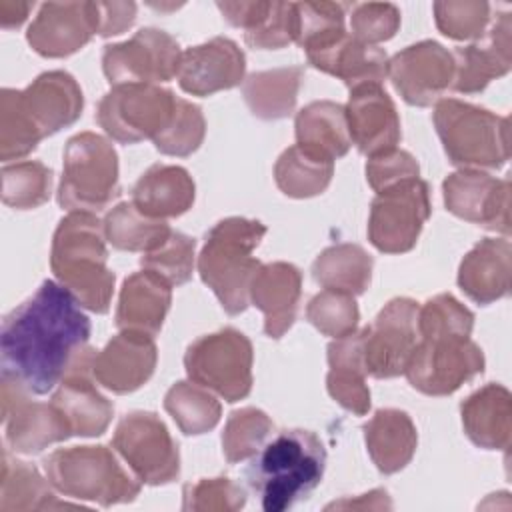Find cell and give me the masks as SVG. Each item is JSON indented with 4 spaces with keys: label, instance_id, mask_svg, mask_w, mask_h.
<instances>
[{
    "label": "cell",
    "instance_id": "7402d4cb",
    "mask_svg": "<svg viewBox=\"0 0 512 512\" xmlns=\"http://www.w3.org/2000/svg\"><path fill=\"white\" fill-rule=\"evenodd\" d=\"M344 112L352 144L368 158L396 148L402 138L398 110L380 84L352 88Z\"/></svg>",
    "mask_w": 512,
    "mask_h": 512
},
{
    "label": "cell",
    "instance_id": "6da1fadb",
    "mask_svg": "<svg viewBox=\"0 0 512 512\" xmlns=\"http://www.w3.org/2000/svg\"><path fill=\"white\" fill-rule=\"evenodd\" d=\"M90 320L58 282L40 288L2 322V374L32 394H48L88 346Z\"/></svg>",
    "mask_w": 512,
    "mask_h": 512
},
{
    "label": "cell",
    "instance_id": "8fae6325",
    "mask_svg": "<svg viewBox=\"0 0 512 512\" xmlns=\"http://www.w3.org/2000/svg\"><path fill=\"white\" fill-rule=\"evenodd\" d=\"M482 370L484 354L476 342L462 336H436L418 340L404 374L418 392L448 396Z\"/></svg>",
    "mask_w": 512,
    "mask_h": 512
},
{
    "label": "cell",
    "instance_id": "11a10c76",
    "mask_svg": "<svg viewBox=\"0 0 512 512\" xmlns=\"http://www.w3.org/2000/svg\"><path fill=\"white\" fill-rule=\"evenodd\" d=\"M32 2H12L0 0V24L2 28H18L32 10Z\"/></svg>",
    "mask_w": 512,
    "mask_h": 512
},
{
    "label": "cell",
    "instance_id": "e0dca14e",
    "mask_svg": "<svg viewBox=\"0 0 512 512\" xmlns=\"http://www.w3.org/2000/svg\"><path fill=\"white\" fill-rule=\"evenodd\" d=\"M446 210L454 216L510 234V182L480 170L462 168L442 184Z\"/></svg>",
    "mask_w": 512,
    "mask_h": 512
},
{
    "label": "cell",
    "instance_id": "f1b7e54d",
    "mask_svg": "<svg viewBox=\"0 0 512 512\" xmlns=\"http://www.w3.org/2000/svg\"><path fill=\"white\" fill-rule=\"evenodd\" d=\"M466 436L484 450H506L512 436V396L502 384H486L460 406Z\"/></svg>",
    "mask_w": 512,
    "mask_h": 512
},
{
    "label": "cell",
    "instance_id": "cb8c5ba5",
    "mask_svg": "<svg viewBox=\"0 0 512 512\" xmlns=\"http://www.w3.org/2000/svg\"><path fill=\"white\" fill-rule=\"evenodd\" d=\"M20 100L42 138L74 124L84 108V96L72 74L50 70L20 90Z\"/></svg>",
    "mask_w": 512,
    "mask_h": 512
},
{
    "label": "cell",
    "instance_id": "f35d334b",
    "mask_svg": "<svg viewBox=\"0 0 512 512\" xmlns=\"http://www.w3.org/2000/svg\"><path fill=\"white\" fill-rule=\"evenodd\" d=\"M164 410L186 436L212 430L222 416L220 402L196 382H176L164 396Z\"/></svg>",
    "mask_w": 512,
    "mask_h": 512
},
{
    "label": "cell",
    "instance_id": "c3c4849f",
    "mask_svg": "<svg viewBox=\"0 0 512 512\" xmlns=\"http://www.w3.org/2000/svg\"><path fill=\"white\" fill-rule=\"evenodd\" d=\"M244 40L258 50H276L296 42L294 2H266L254 26L244 32Z\"/></svg>",
    "mask_w": 512,
    "mask_h": 512
},
{
    "label": "cell",
    "instance_id": "7a4b0ae2",
    "mask_svg": "<svg viewBox=\"0 0 512 512\" xmlns=\"http://www.w3.org/2000/svg\"><path fill=\"white\" fill-rule=\"evenodd\" d=\"M326 468V448L304 428L282 430L264 444L246 470L250 488L266 512H284L308 498Z\"/></svg>",
    "mask_w": 512,
    "mask_h": 512
},
{
    "label": "cell",
    "instance_id": "1f68e13d",
    "mask_svg": "<svg viewBox=\"0 0 512 512\" xmlns=\"http://www.w3.org/2000/svg\"><path fill=\"white\" fill-rule=\"evenodd\" d=\"M362 430L368 454L382 474H394L412 460L418 446V432L404 410L382 408Z\"/></svg>",
    "mask_w": 512,
    "mask_h": 512
},
{
    "label": "cell",
    "instance_id": "836d02e7",
    "mask_svg": "<svg viewBox=\"0 0 512 512\" xmlns=\"http://www.w3.org/2000/svg\"><path fill=\"white\" fill-rule=\"evenodd\" d=\"M302 80H304L302 66L262 70L244 78L242 94L250 112L256 118L280 120L294 112Z\"/></svg>",
    "mask_w": 512,
    "mask_h": 512
},
{
    "label": "cell",
    "instance_id": "7bdbcfd3",
    "mask_svg": "<svg viewBox=\"0 0 512 512\" xmlns=\"http://www.w3.org/2000/svg\"><path fill=\"white\" fill-rule=\"evenodd\" d=\"M306 318L320 334L342 338L356 330L360 310L352 294L324 288L308 302Z\"/></svg>",
    "mask_w": 512,
    "mask_h": 512
},
{
    "label": "cell",
    "instance_id": "484cf974",
    "mask_svg": "<svg viewBox=\"0 0 512 512\" xmlns=\"http://www.w3.org/2000/svg\"><path fill=\"white\" fill-rule=\"evenodd\" d=\"M302 294V272L290 262L262 264L250 284V302L264 314V332L282 338L294 324Z\"/></svg>",
    "mask_w": 512,
    "mask_h": 512
},
{
    "label": "cell",
    "instance_id": "9c48e42d",
    "mask_svg": "<svg viewBox=\"0 0 512 512\" xmlns=\"http://www.w3.org/2000/svg\"><path fill=\"white\" fill-rule=\"evenodd\" d=\"M178 96L156 84L112 86L98 102L96 120L116 142L154 140L170 124Z\"/></svg>",
    "mask_w": 512,
    "mask_h": 512
},
{
    "label": "cell",
    "instance_id": "8d00e7d4",
    "mask_svg": "<svg viewBox=\"0 0 512 512\" xmlns=\"http://www.w3.org/2000/svg\"><path fill=\"white\" fill-rule=\"evenodd\" d=\"M72 506L58 502L48 482L38 474L34 466L22 460H12L8 452L2 458V482H0V510H52Z\"/></svg>",
    "mask_w": 512,
    "mask_h": 512
},
{
    "label": "cell",
    "instance_id": "8992f818",
    "mask_svg": "<svg viewBox=\"0 0 512 512\" xmlns=\"http://www.w3.org/2000/svg\"><path fill=\"white\" fill-rule=\"evenodd\" d=\"M48 482L64 496L90 500L100 506L132 502L140 480L130 474L106 446H72L44 458Z\"/></svg>",
    "mask_w": 512,
    "mask_h": 512
},
{
    "label": "cell",
    "instance_id": "f546056e",
    "mask_svg": "<svg viewBox=\"0 0 512 512\" xmlns=\"http://www.w3.org/2000/svg\"><path fill=\"white\" fill-rule=\"evenodd\" d=\"M196 186L186 168L174 164L150 166L132 186L134 206L152 218H176L194 204Z\"/></svg>",
    "mask_w": 512,
    "mask_h": 512
},
{
    "label": "cell",
    "instance_id": "52a82bcc",
    "mask_svg": "<svg viewBox=\"0 0 512 512\" xmlns=\"http://www.w3.org/2000/svg\"><path fill=\"white\" fill-rule=\"evenodd\" d=\"M120 196L118 154L96 132H80L66 142L58 204L70 212H98Z\"/></svg>",
    "mask_w": 512,
    "mask_h": 512
},
{
    "label": "cell",
    "instance_id": "7c38bea8",
    "mask_svg": "<svg viewBox=\"0 0 512 512\" xmlns=\"http://www.w3.org/2000/svg\"><path fill=\"white\" fill-rule=\"evenodd\" d=\"M112 446L144 484H168L180 474L178 444L154 412L126 414L116 426Z\"/></svg>",
    "mask_w": 512,
    "mask_h": 512
},
{
    "label": "cell",
    "instance_id": "83f0119b",
    "mask_svg": "<svg viewBox=\"0 0 512 512\" xmlns=\"http://www.w3.org/2000/svg\"><path fill=\"white\" fill-rule=\"evenodd\" d=\"M172 286L150 270L130 274L120 290L116 326L156 336L170 310Z\"/></svg>",
    "mask_w": 512,
    "mask_h": 512
},
{
    "label": "cell",
    "instance_id": "30bf717a",
    "mask_svg": "<svg viewBox=\"0 0 512 512\" xmlns=\"http://www.w3.org/2000/svg\"><path fill=\"white\" fill-rule=\"evenodd\" d=\"M430 210V186L420 178L376 192L370 204L368 240L384 254L408 252L414 248Z\"/></svg>",
    "mask_w": 512,
    "mask_h": 512
},
{
    "label": "cell",
    "instance_id": "9a60e30c",
    "mask_svg": "<svg viewBox=\"0 0 512 512\" xmlns=\"http://www.w3.org/2000/svg\"><path fill=\"white\" fill-rule=\"evenodd\" d=\"M30 394L18 380L2 374V420L6 442L14 452L38 454L50 444L72 436L64 416L54 404L30 400Z\"/></svg>",
    "mask_w": 512,
    "mask_h": 512
},
{
    "label": "cell",
    "instance_id": "5bb4252c",
    "mask_svg": "<svg viewBox=\"0 0 512 512\" xmlns=\"http://www.w3.org/2000/svg\"><path fill=\"white\" fill-rule=\"evenodd\" d=\"M418 310L420 306L412 298H394L378 312L370 326L362 328L366 374L374 378L404 374L420 340Z\"/></svg>",
    "mask_w": 512,
    "mask_h": 512
},
{
    "label": "cell",
    "instance_id": "3957f363",
    "mask_svg": "<svg viewBox=\"0 0 512 512\" xmlns=\"http://www.w3.org/2000/svg\"><path fill=\"white\" fill-rule=\"evenodd\" d=\"M104 222L94 212H68L56 226L50 268L82 308L106 314L114 292V272L106 266Z\"/></svg>",
    "mask_w": 512,
    "mask_h": 512
},
{
    "label": "cell",
    "instance_id": "4fadbf2b",
    "mask_svg": "<svg viewBox=\"0 0 512 512\" xmlns=\"http://www.w3.org/2000/svg\"><path fill=\"white\" fill-rule=\"evenodd\" d=\"M182 50L164 30L142 28L126 42L108 44L102 52V70L112 86L156 84L178 76Z\"/></svg>",
    "mask_w": 512,
    "mask_h": 512
},
{
    "label": "cell",
    "instance_id": "4316f807",
    "mask_svg": "<svg viewBox=\"0 0 512 512\" xmlns=\"http://www.w3.org/2000/svg\"><path fill=\"white\" fill-rule=\"evenodd\" d=\"M512 246L506 238H482L460 262L458 286L476 304H492L510 292Z\"/></svg>",
    "mask_w": 512,
    "mask_h": 512
},
{
    "label": "cell",
    "instance_id": "44dd1931",
    "mask_svg": "<svg viewBox=\"0 0 512 512\" xmlns=\"http://www.w3.org/2000/svg\"><path fill=\"white\" fill-rule=\"evenodd\" d=\"M246 56L230 38L216 36L182 52L178 84L192 96H210L244 82Z\"/></svg>",
    "mask_w": 512,
    "mask_h": 512
},
{
    "label": "cell",
    "instance_id": "816d5d0a",
    "mask_svg": "<svg viewBox=\"0 0 512 512\" xmlns=\"http://www.w3.org/2000/svg\"><path fill=\"white\" fill-rule=\"evenodd\" d=\"M352 36L364 44L376 46L390 40L400 28V10L390 2H364L352 8Z\"/></svg>",
    "mask_w": 512,
    "mask_h": 512
},
{
    "label": "cell",
    "instance_id": "db71d44e",
    "mask_svg": "<svg viewBox=\"0 0 512 512\" xmlns=\"http://www.w3.org/2000/svg\"><path fill=\"white\" fill-rule=\"evenodd\" d=\"M98 4V34H122L136 20L134 2H96Z\"/></svg>",
    "mask_w": 512,
    "mask_h": 512
},
{
    "label": "cell",
    "instance_id": "d590c367",
    "mask_svg": "<svg viewBox=\"0 0 512 512\" xmlns=\"http://www.w3.org/2000/svg\"><path fill=\"white\" fill-rule=\"evenodd\" d=\"M334 176V162L298 144L286 148L274 164V180L290 198H312L322 194Z\"/></svg>",
    "mask_w": 512,
    "mask_h": 512
},
{
    "label": "cell",
    "instance_id": "ffe728a7",
    "mask_svg": "<svg viewBox=\"0 0 512 512\" xmlns=\"http://www.w3.org/2000/svg\"><path fill=\"white\" fill-rule=\"evenodd\" d=\"M158 350L154 336L120 330L92 358L94 380L116 394H128L144 386L154 374Z\"/></svg>",
    "mask_w": 512,
    "mask_h": 512
},
{
    "label": "cell",
    "instance_id": "b9f144b4",
    "mask_svg": "<svg viewBox=\"0 0 512 512\" xmlns=\"http://www.w3.org/2000/svg\"><path fill=\"white\" fill-rule=\"evenodd\" d=\"M274 424L266 412L258 408L234 410L222 432V452L230 464L252 458L262 446Z\"/></svg>",
    "mask_w": 512,
    "mask_h": 512
},
{
    "label": "cell",
    "instance_id": "d6a6232c",
    "mask_svg": "<svg viewBox=\"0 0 512 512\" xmlns=\"http://www.w3.org/2000/svg\"><path fill=\"white\" fill-rule=\"evenodd\" d=\"M296 144L324 156L338 160L350 150V132L344 106L332 100H314L296 114Z\"/></svg>",
    "mask_w": 512,
    "mask_h": 512
},
{
    "label": "cell",
    "instance_id": "277c9868",
    "mask_svg": "<svg viewBox=\"0 0 512 512\" xmlns=\"http://www.w3.org/2000/svg\"><path fill=\"white\" fill-rule=\"evenodd\" d=\"M264 234L266 226L260 220L242 216L224 218L206 232L198 272L230 316L242 314L250 304V284L262 266L252 252Z\"/></svg>",
    "mask_w": 512,
    "mask_h": 512
},
{
    "label": "cell",
    "instance_id": "5b68a950",
    "mask_svg": "<svg viewBox=\"0 0 512 512\" xmlns=\"http://www.w3.org/2000/svg\"><path fill=\"white\" fill-rule=\"evenodd\" d=\"M438 138L454 166L502 168L510 158V120L486 108L440 98L432 114Z\"/></svg>",
    "mask_w": 512,
    "mask_h": 512
},
{
    "label": "cell",
    "instance_id": "d6986e66",
    "mask_svg": "<svg viewBox=\"0 0 512 512\" xmlns=\"http://www.w3.org/2000/svg\"><path fill=\"white\" fill-rule=\"evenodd\" d=\"M96 350L84 348L52 396L54 408L64 416L72 436H100L106 432L114 404L98 392L92 376Z\"/></svg>",
    "mask_w": 512,
    "mask_h": 512
},
{
    "label": "cell",
    "instance_id": "60d3db41",
    "mask_svg": "<svg viewBox=\"0 0 512 512\" xmlns=\"http://www.w3.org/2000/svg\"><path fill=\"white\" fill-rule=\"evenodd\" d=\"M40 140L42 134L24 110L20 90L4 88L0 94V158L4 162L20 160L28 156Z\"/></svg>",
    "mask_w": 512,
    "mask_h": 512
},
{
    "label": "cell",
    "instance_id": "7dc6e473",
    "mask_svg": "<svg viewBox=\"0 0 512 512\" xmlns=\"http://www.w3.org/2000/svg\"><path fill=\"white\" fill-rule=\"evenodd\" d=\"M474 328V314L460 304L452 294H438L424 302L418 310L420 338L462 336L470 338Z\"/></svg>",
    "mask_w": 512,
    "mask_h": 512
},
{
    "label": "cell",
    "instance_id": "bcb514c9",
    "mask_svg": "<svg viewBox=\"0 0 512 512\" xmlns=\"http://www.w3.org/2000/svg\"><path fill=\"white\" fill-rule=\"evenodd\" d=\"M206 134V120L200 106L178 98L170 124L152 142L158 152L168 156H190L196 152Z\"/></svg>",
    "mask_w": 512,
    "mask_h": 512
},
{
    "label": "cell",
    "instance_id": "2e32d148",
    "mask_svg": "<svg viewBox=\"0 0 512 512\" xmlns=\"http://www.w3.org/2000/svg\"><path fill=\"white\" fill-rule=\"evenodd\" d=\"M388 76L404 102L432 106L452 86V52L434 40L416 42L390 58Z\"/></svg>",
    "mask_w": 512,
    "mask_h": 512
},
{
    "label": "cell",
    "instance_id": "e575fe53",
    "mask_svg": "<svg viewBox=\"0 0 512 512\" xmlns=\"http://www.w3.org/2000/svg\"><path fill=\"white\" fill-rule=\"evenodd\" d=\"M372 266L374 260L362 246L344 242L328 246L316 256L312 276L322 288L360 296L370 286Z\"/></svg>",
    "mask_w": 512,
    "mask_h": 512
},
{
    "label": "cell",
    "instance_id": "f5cc1de1",
    "mask_svg": "<svg viewBox=\"0 0 512 512\" xmlns=\"http://www.w3.org/2000/svg\"><path fill=\"white\" fill-rule=\"evenodd\" d=\"M420 166L416 158L400 148L370 156L366 162V180L374 192H382L398 182L418 178Z\"/></svg>",
    "mask_w": 512,
    "mask_h": 512
},
{
    "label": "cell",
    "instance_id": "f907efd6",
    "mask_svg": "<svg viewBox=\"0 0 512 512\" xmlns=\"http://www.w3.org/2000/svg\"><path fill=\"white\" fill-rule=\"evenodd\" d=\"M182 510L232 512L246 504V492L230 478H202L182 490Z\"/></svg>",
    "mask_w": 512,
    "mask_h": 512
},
{
    "label": "cell",
    "instance_id": "ee69618b",
    "mask_svg": "<svg viewBox=\"0 0 512 512\" xmlns=\"http://www.w3.org/2000/svg\"><path fill=\"white\" fill-rule=\"evenodd\" d=\"M296 44L312 50L344 34V4L338 2H294Z\"/></svg>",
    "mask_w": 512,
    "mask_h": 512
},
{
    "label": "cell",
    "instance_id": "ba28073f",
    "mask_svg": "<svg viewBox=\"0 0 512 512\" xmlns=\"http://www.w3.org/2000/svg\"><path fill=\"white\" fill-rule=\"evenodd\" d=\"M252 342L240 330L226 326L194 340L184 354L192 382L216 392L226 402H238L252 390Z\"/></svg>",
    "mask_w": 512,
    "mask_h": 512
},
{
    "label": "cell",
    "instance_id": "74e56055",
    "mask_svg": "<svg viewBox=\"0 0 512 512\" xmlns=\"http://www.w3.org/2000/svg\"><path fill=\"white\" fill-rule=\"evenodd\" d=\"M166 220L140 212L134 202L116 204L104 218L106 240L124 252H150L170 236Z\"/></svg>",
    "mask_w": 512,
    "mask_h": 512
},
{
    "label": "cell",
    "instance_id": "603a6c76",
    "mask_svg": "<svg viewBox=\"0 0 512 512\" xmlns=\"http://www.w3.org/2000/svg\"><path fill=\"white\" fill-rule=\"evenodd\" d=\"M510 12L498 16L482 42L458 46L452 52L454 76L452 88L462 94L482 92L494 78L504 76L512 66Z\"/></svg>",
    "mask_w": 512,
    "mask_h": 512
},
{
    "label": "cell",
    "instance_id": "9f6ffc18",
    "mask_svg": "<svg viewBox=\"0 0 512 512\" xmlns=\"http://www.w3.org/2000/svg\"><path fill=\"white\" fill-rule=\"evenodd\" d=\"M392 508V502L388 500L386 490H372L368 494H362V500H342L334 502L328 508Z\"/></svg>",
    "mask_w": 512,
    "mask_h": 512
},
{
    "label": "cell",
    "instance_id": "d4e9b609",
    "mask_svg": "<svg viewBox=\"0 0 512 512\" xmlns=\"http://www.w3.org/2000/svg\"><path fill=\"white\" fill-rule=\"evenodd\" d=\"M308 62L330 76L340 78L350 90L364 84H380L388 78V56L382 48L364 44L346 32L338 38L306 50Z\"/></svg>",
    "mask_w": 512,
    "mask_h": 512
},
{
    "label": "cell",
    "instance_id": "f6af8a7d",
    "mask_svg": "<svg viewBox=\"0 0 512 512\" xmlns=\"http://www.w3.org/2000/svg\"><path fill=\"white\" fill-rule=\"evenodd\" d=\"M194 250L196 240L172 230L170 236L150 252H144L140 264L144 270H150L164 278L170 286H180L192 278L194 270Z\"/></svg>",
    "mask_w": 512,
    "mask_h": 512
},
{
    "label": "cell",
    "instance_id": "ac0fdd59",
    "mask_svg": "<svg viewBox=\"0 0 512 512\" xmlns=\"http://www.w3.org/2000/svg\"><path fill=\"white\" fill-rule=\"evenodd\" d=\"M98 34L96 2H46L28 26L26 40L46 58H64L78 52Z\"/></svg>",
    "mask_w": 512,
    "mask_h": 512
},
{
    "label": "cell",
    "instance_id": "4dcf8cb0",
    "mask_svg": "<svg viewBox=\"0 0 512 512\" xmlns=\"http://www.w3.org/2000/svg\"><path fill=\"white\" fill-rule=\"evenodd\" d=\"M328 394L348 412L364 416L370 408V390L366 384L362 330H354L328 344Z\"/></svg>",
    "mask_w": 512,
    "mask_h": 512
},
{
    "label": "cell",
    "instance_id": "ab89813d",
    "mask_svg": "<svg viewBox=\"0 0 512 512\" xmlns=\"http://www.w3.org/2000/svg\"><path fill=\"white\" fill-rule=\"evenodd\" d=\"M52 192V170L38 160H24L2 168V202L16 210L42 206Z\"/></svg>",
    "mask_w": 512,
    "mask_h": 512
},
{
    "label": "cell",
    "instance_id": "681fc988",
    "mask_svg": "<svg viewBox=\"0 0 512 512\" xmlns=\"http://www.w3.org/2000/svg\"><path fill=\"white\" fill-rule=\"evenodd\" d=\"M434 20L438 30L454 40L482 38L490 22V4L450 0L434 4Z\"/></svg>",
    "mask_w": 512,
    "mask_h": 512
}]
</instances>
